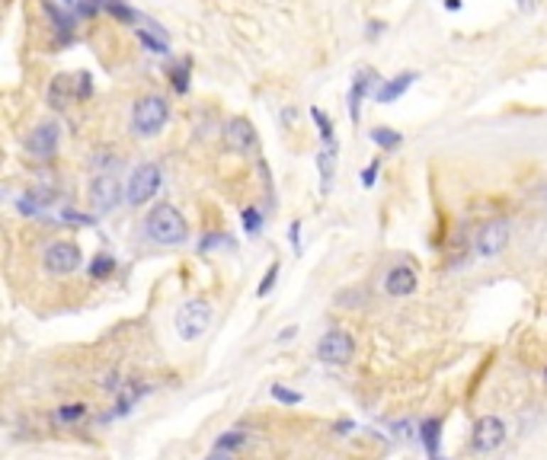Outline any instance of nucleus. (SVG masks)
<instances>
[{
	"mask_svg": "<svg viewBox=\"0 0 547 460\" xmlns=\"http://www.w3.org/2000/svg\"><path fill=\"white\" fill-rule=\"evenodd\" d=\"M144 234L161 246H176L186 240V221L173 204H154L144 217Z\"/></svg>",
	"mask_w": 547,
	"mask_h": 460,
	"instance_id": "obj_1",
	"label": "nucleus"
},
{
	"mask_svg": "<svg viewBox=\"0 0 547 460\" xmlns=\"http://www.w3.org/2000/svg\"><path fill=\"white\" fill-rule=\"evenodd\" d=\"M170 119V106L163 96H141V99L131 106V131L138 138H154L163 131Z\"/></svg>",
	"mask_w": 547,
	"mask_h": 460,
	"instance_id": "obj_2",
	"label": "nucleus"
},
{
	"mask_svg": "<svg viewBox=\"0 0 547 460\" xmlns=\"http://www.w3.org/2000/svg\"><path fill=\"white\" fill-rule=\"evenodd\" d=\"M208 323H212V304L202 297L186 300L176 313V332H180L183 342H195V339L205 336Z\"/></svg>",
	"mask_w": 547,
	"mask_h": 460,
	"instance_id": "obj_3",
	"label": "nucleus"
},
{
	"mask_svg": "<svg viewBox=\"0 0 547 460\" xmlns=\"http://www.w3.org/2000/svg\"><path fill=\"white\" fill-rule=\"evenodd\" d=\"M163 182V172L157 163H141L135 166V172L129 176V185H125V202L129 204H144L157 195Z\"/></svg>",
	"mask_w": 547,
	"mask_h": 460,
	"instance_id": "obj_4",
	"label": "nucleus"
},
{
	"mask_svg": "<svg viewBox=\"0 0 547 460\" xmlns=\"http://www.w3.org/2000/svg\"><path fill=\"white\" fill-rule=\"evenodd\" d=\"M80 259H84V253H80L77 243L71 240H55L45 246V253H42V262H45V268L52 275H71L80 268Z\"/></svg>",
	"mask_w": 547,
	"mask_h": 460,
	"instance_id": "obj_5",
	"label": "nucleus"
},
{
	"mask_svg": "<svg viewBox=\"0 0 547 460\" xmlns=\"http://www.w3.org/2000/svg\"><path fill=\"white\" fill-rule=\"evenodd\" d=\"M87 195H90V208L97 211V214H109V211L125 198V189L119 185V179L112 176V172H99V176H93Z\"/></svg>",
	"mask_w": 547,
	"mask_h": 460,
	"instance_id": "obj_6",
	"label": "nucleus"
},
{
	"mask_svg": "<svg viewBox=\"0 0 547 460\" xmlns=\"http://www.w3.org/2000/svg\"><path fill=\"white\" fill-rule=\"evenodd\" d=\"M58 141H61V125L58 121H39L33 131L26 134V153L36 160H52L55 150H58Z\"/></svg>",
	"mask_w": 547,
	"mask_h": 460,
	"instance_id": "obj_7",
	"label": "nucleus"
},
{
	"mask_svg": "<svg viewBox=\"0 0 547 460\" xmlns=\"http://www.w3.org/2000/svg\"><path fill=\"white\" fill-rule=\"evenodd\" d=\"M355 355V339L346 329H330L327 336L317 342V358L323 364H349Z\"/></svg>",
	"mask_w": 547,
	"mask_h": 460,
	"instance_id": "obj_8",
	"label": "nucleus"
},
{
	"mask_svg": "<svg viewBox=\"0 0 547 460\" xmlns=\"http://www.w3.org/2000/svg\"><path fill=\"white\" fill-rule=\"evenodd\" d=\"M506 243H509V221L496 217V221H487L480 230H477L474 249H477V256H483V259H493V256H499L502 249H506Z\"/></svg>",
	"mask_w": 547,
	"mask_h": 460,
	"instance_id": "obj_9",
	"label": "nucleus"
},
{
	"mask_svg": "<svg viewBox=\"0 0 547 460\" xmlns=\"http://www.w3.org/2000/svg\"><path fill=\"white\" fill-rule=\"evenodd\" d=\"M224 144L231 147L234 153H253L256 150V128H253L244 115H237V119H231L224 125Z\"/></svg>",
	"mask_w": 547,
	"mask_h": 460,
	"instance_id": "obj_10",
	"label": "nucleus"
},
{
	"mask_svg": "<svg viewBox=\"0 0 547 460\" xmlns=\"http://www.w3.org/2000/svg\"><path fill=\"white\" fill-rule=\"evenodd\" d=\"M506 441V425L496 415H483L474 425V447L477 451H496Z\"/></svg>",
	"mask_w": 547,
	"mask_h": 460,
	"instance_id": "obj_11",
	"label": "nucleus"
},
{
	"mask_svg": "<svg viewBox=\"0 0 547 460\" xmlns=\"http://www.w3.org/2000/svg\"><path fill=\"white\" fill-rule=\"evenodd\" d=\"M378 80V74H374L372 67H362V70H355V80H352V87H349V119H352V125H359V119H362V99H365V93H368V87Z\"/></svg>",
	"mask_w": 547,
	"mask_h": 460,
	"instance_id": "obj_12",
	"label": "nucleus"
},
{
	"mask_svg": "<svg viewBox=\"0 0 547 460\" xmlns=\"http://www.w3.org/2000/svg\"><path fill=\"white\" fill-rule=\"evenodd\" d=\"M416 80H419L416 70H404V74H397V77H391V80L381 83L378 93H374V99H378L381 106H391V102H397L400 96H404Z\"/></svg>",
	"mask_w": 547,
	"mask_h": 460,
	"instance_id": "obj_13",
	"label": "nucleus"
},
{
	"mask_svg": "<svg viewBox=\"0 0 547 460\" xmlns=\"http://www.w3.org/2000/svg\"><path fill=\"white\" fill-rule=\"evenodd\" d=\"M384 291L391 297H406V294L416 291V272L410 265H394L391 272L384 275Z\"/></svg>",
	"mask_w": 547,
	"mask_h": 460,
	"instance_id": "obj_14",
	"label": "nucleus"
},
{
	"mask_svg": "<svg viewBox=\"0 0 547 460\" xmlns=\"http://www.w3.org/2000/svg\"><path fill=\"white\" fill-rule=\"evenodd\" d=\"M317 170H320V189L327 195L333 189V179H336V141L333 144H323V150L317 153Z\"/></svg>",
	"mask_w": 547,
	"mask_h": 460,
	"instance_id": "obj_15",
	"label": "nucleus"
},
{
	"mask_svg": "<svg viewBox=\"0 0 547 460\" xmlns=\"http://www.w3.org/2000/svg\"><path fill=\"white\" fill-rule=\"evenodd\" d=\"M372 141L378 147H384V150H397L404 144V134L394 131V128H372Z\"/></svg>",
	"mask_w": 547,
	"mask_h": 460,
	"instance_id": "obj_16",
	"label": "nucleus"
},
{
	"mask_svg": "<svg viewBox=\"0 0 547 460\" xmlns=\"http://www.w3.org/2000/svg\"><path fill=\"white\" fill-rule=\"evenodd\" d=\"M419 438H423V444H426V451L432 454V457H438V432H442V422L438 419H429V422H423V428H419Z\"/></svg>",
	"mask_w": 547,
	"mask_h": 460,
	"instance_id": "obj_17",
	"label": "nucleus"
},
{
	"mask_svg": "<svg viewBox=\"0 0 547 460\" xmlns=\"http://www.w3.org/2000/svg\"><path fill=\"white\" fill-rule=\"evenodd\" d=\"M138 38H141V45L151 51V55H170V42H167V38H154L148 29H138Z\"/></svg>",
	"mask_w": 547,
	"mask_h": 460,
	"instance_id": "obj_18",
	"label": "nucleus"
},
{
	"mask_svg": "<svg viewBox=\"0 0 547 460\" xmlns=\"http://www.w3.org/2000/svg\"><path fill=\"white\" fill-rule=\"evenodd\" d=\"M84 415H87L84 402H67V406H61L58 412H55V419H58V422H80Z\"/></svg>",
	"mask_w": 547,
	"mask_h": 460,
	"instance_id": "obj_19",
	"label": "nucleus"
},
{
	"mask_svg": "<svg viewBox=\"0 0 547 460\" xmlns=\"http://www.w3.org/2000/svg\"><path fill=\"white\" fill-rule=\"evenodd\" d=\"M310 119H314L317 125H320V138H323V144H333L336 134H333V125L327 121V115H323L320 109H310Z\"/></svg>",
	"mask_w": 547,
	"mask_h": 460,
	"instance_id": "obj_20",
	"label": "nucleus"
},
{
	"mask_svg": "<svg viewBox=\"0 0 547 460\" xmlns=\"http://www.w3.org/2000/svg\"><path fill=\"white\" fill-rule=\"evenodd\" d=\"M244 230H247L250 236H256L259 230H263V214H259L256 208H247V211H244Z\"/></svg>",
	"mask_w": 547,
	"mask_h": 460,
	"instance_id": "obj_21",
	"label": "nucleus"
},
{
	"mask_svg": "<svg viewBox=\"0 0 547 460\" xmlns=\"http://www.w3.org/2000/svg\"><path fill=\"white\" fill-rule=\"evenodd\" d=\"M215 246H234V240H231V236H224V234L202 236V243H199V253H208V249H215Z\"/></svg>",
	"mask_w": 547,
	"mask_h": 460,
	"instance_id": "obj_22",
	"label": "nucleus"
},
{
	"mask_svg": "<svg viewBox=\"0 0 547 460\" xmlns=\"http://www.w3.org/2000/svg\"><path fill=\"white\" fill-rule=\"evenodd\" d=\"M112 268H116V259H112V256H99V259L90 265V275L93 278H106Z\"/></svg>",
	"mask_w": 547,
	"mask_h": 460,
	"instance_id": "obj_23",
	"label": "nucleus"
},
{
	"mask_svg": "<svg viewBox=\"0 0 547 460\" xmlns=\"http://www.w3.org/2000/svg\"><path fill=\"white\" fill-rule=\"evenodd\" d=\"M244 432H227V434H221V438H218V444H215V447H218V451H234V447H240V444H244Z\"/></svg>",
	"mask_w": 547,
	"mask_h": 460,
	"instance_id": "obj_24",
	"label": "nucleus"
},
{
	"mask_svg": "<svg viewBox=\"0 0 547 460\" xmlns=\"http://www.w3.org/2000/svg\"><path fill=\"white\" fill-rule=\"evenodd\" d=\"M61 221H65V224H77V227H93V224H97V217L80 214V211H61Z\"/></svg>",
	"mask_w": 547,
	"mask_h": 460,
	"instance_id": "obj_25",
	"label": "nucleus"
},
{
	"mask_svg": "<svg viewBox=\"0 0 547 460\" xmlns=\"http://www.w3.org/2000/svg\"><path fill=\"white\" fill-rule=\"evenodd\" d=\"M276 278H278V262H272V265L266 268V278H263V285L256 288V294H259V297H266V294H269L272 288H276Z\"/></svg>",
	"mask_w": 547,
	"mask_h": 460,
	"instance_id": "obj_26",
	"label": "nucleus"
},
{
	"mask_svg": "<svg viewBox=\"0 0 547 460\" xmlns=\"http://www.w3.org/2000/svg\"><path fill=\"white\" fill-rule=\"evenodd\" d=\"M272 396H276V400H282V402H288V406H298V402L304 400L301 393H298V390H288V387H272Z\"/></svg>",
	"mask_w": 547,
	"mask_h": 460,
	"instance_id": "obj_27",
	"label": "nucleus"
},
{
	"mask_svg": "<svg viewBox=\"0 0 547 460\" xmlns=\"http://www.w3.org/2000/svg\"><path fill=\"white\" fill-rule=\"evenodd\" d=\"M173 89H176V93H186V89H189V61H183V67H176Z\"/></svg>",
	"mask_w": 547,
	"mask_h": 460,
	"instance_id": "obj_28",
	"label": "nucleus"
},
{
	"mask_svg": "<svg viewBox=\"0 0 547 460\" xmlns=\"http://www.w3.org/2000/svg\"><path fill=\"white\" fill-rule=\"evenodd\" d=\"M16 208H20V214H39L42 204L36 202V195H20L16 198Z\"/></svg>",
	"mask_w": 547,
	"mask_h": 460,
	"instance_id": "obj_29",
	"label": "nucleus"
},
{
	"mask_svg": "<svg viewBox=\"0 0 547 460\" xmlns=\"http://www.w3.org/2000/svg\"><path fill=\"white\" fill-rule=\"evenodd\" d=\"M106 10L109 13H116L119 19H129V23H135V10H129V6H122V4H116V0H106Z\"/></svg>",
	"mask_w": 547,
	"mask_h": 460,
	"instance_id": "obj_30",
	"label": "nucleus"
},
{
	"mask_svg": "<svg viewBox=\"0 0 547 460\" xmlns=\"http://www.w3.org/2000/svg\"><path fill=\"white\" fill-rule=\"evenodd\" d=\"M378 166H381V160H372V163L365 166V172H362V185H365V189H372V185L378 182Z\"/></svg>",
	"mask_w": 547,
	"mask_h": 460,
	"instance_id": "obj_31",
	"label": "nucleus"
},
{
	"mask_svg": "<svg viewBox=\"0 0 547 460\" xmlns=\"http://www.w3.org/2000/svg\"><path fill=\"white\" fill-rule=\"evenodd\" d=\"M295 336H298V326H288V329L278 332V342H288V339H295Z\"/></svg>",
	"mask_w": 547,
	"mask_h": 460,
	"instance_id": "obj_32",
	"label": "nucleus"
},
{
	"mask_svg": "<svg viewBox=\"0 0 547 460\" xmlns=\"http://www.w3.org/2000/svg\"><path fill=\"white\" fill-rule=\"evenodd\" d=\"M515 4H519L521 10H525V13H531L534 6H538V0H515Z\"/></svg>",
	"mask_w": 547,
	"mask_h": 460,
	"instance_id": "obj_33",
	"label": "nucleus"
},
{
	"mask_svg": "<svg viewBox=\"0 0 547 460\" xmlns=\"http://www.w3.org/2000/svg\"><path fill=\"white\" fill-rule=\"evenodd\" d=\"M205 460H234V454H227V451H215L212 457H205Z\"/></svg>",
	"mask_w": 547,
	"mask_h": 460,
	"instance_id": "obj_34",
	"label": "nucleus"
},
{
	"mask_svg": "<svg viewBox=\"0 0 547 460\" xmlns=\"http://www.w3.org/2000/svg\"><path fill=\"white\" fill-rule=\"evenodd\" d=\"M298 230H301V224H291V243H295V249H298Z\"/></svg>",
	"mask_w": 547,
	"mask_h": 460,
	"instance_id": "obj_35",
	"label": "nucleus"
},
{
	"mask_svg": "<svg viewBox=\"0 0 547 460\" xmlns=\"http://www.w3.org/2000/svg\"><path fill=\"white\" fill-rule=\"evenodd\" d=\"M445 10H461V0H445Z\"/></svg>",
	"mask_w": 547,
	"mask_h": 460,
	"instance_id": "obj_36",
	"label": "nucleus"
},
{
	"mask_svg": "<svg viewBox=\"0 0 547 460\" xmlns=\"http://www.w3.org/2000/svg\"><path fill=\"white\" fill-rule=\"evenodd\" d=\"M61 4H67V6H71V4H74V0H61Z\"/></svg>",
	"mask_w": 547,
	"mask_h": 460,
	"instance_id": "obj_37",
	"label": "nucleus"
},
{
	"mask_svg": "<svg viewBox=\"0 0 547 460\" xmlns=\"http://www.w3.org/2000/svg\"><path fill=\"white\" fill-rule=\"evenodd\" d=\"M432 460H445V457H432Z\"/></svg>",
	"mask_w": 547,
	"mask_h": 460,
	"instance_id": "obj_38",
	"label": "nucleus"
}]
</instances>
